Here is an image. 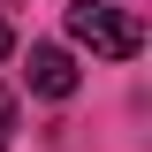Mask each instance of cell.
I'll return each instance as SVG.
<instances>
[{"label":"cell","mask_w":152,"mask_h":152,"mask_svg":"<svg viewBox=\"0 0 152 152\" xmlns=\"http://www.w3.org/2000/svg\"><path fill=\"white\" fill-rule=\"evenodd\" d=\"M69 38L91 46L99 61H137L145 53V23H137L129 8H107V0H76L69 8Z\"/></svg>","instance_id":"6da1fadb"},{"label":"cell","mask_w":152,"mask_h":152,"mask_svg":"<svg viewBox=\"0 0 152 152\" xmlns=\"http://www.w3.org/2000/svg\"><path fill=\"white\" fill-rule=\"evenodd\" d=\"M31 91L38 99H69L76 91V61L61 46H31Z\"/></svg>","instance_id":"7a4b0ae2"},{"label":"cell","mask_w":152,"mask_h":152,"mask_svg":"<svg viewBox=\"0 0 152 152\" xmlns=\"http://www.w3.org/2000/svg\"><path fill=\"white\" fill-rule=\"evenodd\" d=\"M8 137H15V99L0 91V152H8Z\"/></svg>","instance_id":"3957f363"},{"label":"cell","mask_w":152,"mask_h":152,"mask_svg":"<svg viewBox=\"0 0 152 152\" xmlns=\"http://www.w3.org/2000/svg\"><path fill=\"white\" fill-rule=\"evenodd\" d=\"M0 53H8V23H0Z\"/></svg>","instance_id":"277c9868"}]
</instances>
